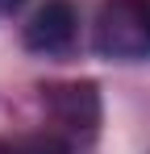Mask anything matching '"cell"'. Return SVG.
Masks as SVG:
<instances>
[{
	"label": "cell",
	"instance_id": "obj_1",
	"mask_svg": "<svg viewBox=\"0 0 150 154\" xmlns=\"http://www.w3.org/2000/svg\"><path fill=\"white\" fill-rule=\"evenodd\" d=\"M96 50L117 63L150 58V0H104L96 17Z\"/></svg>",
	"mask_w": 150,
	"mask_h": 154
},
{
	"label": "cell",
	"instance_id": "obj_2",
	"mask_svg": "<svg viewBox=\"0 0 150 154\" xmlns=\"http://www.w3.org/2000/svg\"><path fill=\"white\" fill-rule=\"evenodd\" d=\"M75 33H79V8L71 0H46L25 25V50L63 58V54H71Z\"/></svg>",
	"mask_w": 150,
	"mask_h": 154
},
{
	"label": "cell",
	"instance_id": "obj_3",
	"mask_svg": "<svg viewBox=\"0 0 150 154\" xmlns=\"http://www.w3.org/2000/svg\"><path fill=\"white\" fill-rule=\"evenodd\" d=\"M50 104H54V112L71 129H88V133H92L96 121H100V100H96V88H92V83L54 88V92H50Z\"/></svg>",
	"mask_w": 150,
	"mask_h": 154
},
{
	"label": "cell",
	"instance_id": "obj_4",
	"mask_svg": "<svg viewBox=\"0 0 150 154\" xmlns=\"http://www.w3.org/2000/svg\"><path fill=\"white\" fill-rule=\"evenodd\" d=\"M0 154H67V146H63L58 137L38 133V137H17V142L0 146Z\"/></svg>",
	"mask_w": 150,
	"mask_h": 154
},
{
	"label": "cell",
	"instance_id": "obj_5",
	"mask_svg": "<svg viewBox=\"0 0 150 154\" xmlns=\"http://www.w3.org/2000/svg\"><path fill=\"white\" fill-rule=\"evenodd\" d=\"M13 8H21V0H0V17H4V13H13Z\"/></svg>",
	"mask_w": 150,
	"mask_h": 154
}]
</instances>
